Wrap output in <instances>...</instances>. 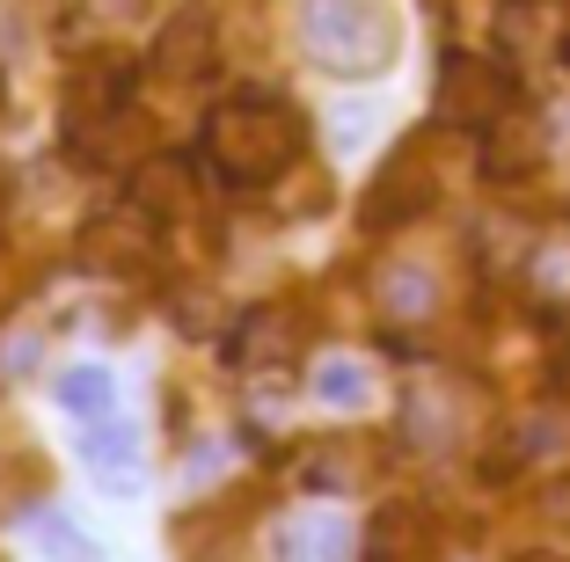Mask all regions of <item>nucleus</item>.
Here are the masks:
<instances>
[{
	"label": "nucleus",
	"mask_w": 570,
	"mask_h": 562,
	"mask_svg": "<svg viewBox=\"0 0 570 562\" xmlns=\"http://www.w3.org/2000/svg\"><path fill=\"white\" fill-rule=\"evenodd\" d=\"M307 387H315V402H330V410H366L373 402V365L366 358H322L315 373H307Z\"/></svg>",
	"instance_id": "9b49d317"
},
{
	"label": "nucleus",
	"mask_w": 570,
	"mask_h": 562,
	"mask_svg": "<svg viewBox=\"0 0 570 562\" xmlns=\"http://www.w3.org/2000/svg\"><path fill=\"white\" fill-rule=\"evenodd\" d=\"M88 16H96V22H132L139 0H88Z\"/></svg>",
	"instance_id": "aec40b11"
},
{
	"label": "nucleus",
	"mask_w": 570,
	"mask_h": 562,
	"mask_svg": "<svg viewBox=\"0 0 570 562\" xmlns=\"http://www.w3.org/2000/svg\"><path fill=\"white\" fill-rule=\"evenodd\" d=\"M125 102V59H81L67 88V132H96Z\"/></svg>",
	"instance_id": "6e6552de"
},
{
	"label": "nucleus",
	"mask_w": 570,
	"mask_h": 562,
	"mask_svg": "<svg viewBox=\"0 0 570 562\" xmlns=\"http://www.w3.org/2000/svg\"><path fill=\"white\" fill-rule=\"evenodd\" d=\"M366 125H373V110H366V102H344V110L330 117V132H336V154L366 147V139H358V132H366Z\"/></svg>",
	"instance_id": "6ab92c4d"
},
{
	"label": "nucleus",
	"mask_w": 570,
	"mask_h": 562,
	"mask_svg": "<svg viewBox=\"0 0 570 562\" xmlns=\"http://www.w3.org/2000/svg\"><path fill=\"white\" fill-rule=\"evenodd\" d=\"M373 293H381V307H387L395 322H424V315H432V299H439V285L424 278L417 264H387Z\"/></svg>",
	"instance_id": "ddd939ff"
},
{
	"label": "nucleus",
	"mask_w": 570,
	"mask_h": 562,
	"mask_svg": "<svg viewBox=\"0 0 570 562\" xmlns=\"http://www.w3.org/2000/svg\"><path fill=\"white\" fill-rule=\"evenodd\" d=\"M301 37L307 67L344 73V81H366V73H387L395 51H403V30L387 16V0H301Z\"/></svg>",
	"instance_id": "f03ea898"
},
{
	"label": "nucleus",
	"mask_w": 570,
	"mask_h": 562,
	"mask_svg": "<svg viewBox=\"0 0 570 562\" xmlns=\"http://www.w3.org/2000/svg\"><path fill=\"white\" fill-rule=\"evenodd\" d=\"M439 125H461V132H490L498 117H512V73L498 59H475V51H453L439 67V96H432Z\"/></svg>",
	"instance_id": "7ed1b4c3"
},
{
	"label": "nucleus",
	"mask_w": 570,
	"mask_h": 562,
	"mask_svg": "<svg viewBox=\"0 0 570 562\" xmlns=\"http://www.w3.org/2000/svg\"><path fill=\"white\" fill-rule=\"evenodd\" d=\"M352 555V526L336 512H315V519H293L278 533V562H344Z\"/></svg>",
	"instance_id": "9d476101"
},
{
	"label": "nucleus",
	"mask_w": 570,
	"mask_h": 562,
	"mask_svg": "<svg viewBox=\"0 0 570 562\" xmlns=\"http://www.w3.org/2000/svg\"><path fill=\"white\" fill-rule=\"evenodd\" d=\"M110 402H118V373H102V365H73V373H59V410L110 416Z\"/></svg>",
	"instance_id": "4468645a"
},
{
	"label": "nucleus",
	"mask_w": 570,
	"mask_h": 562,
	"mask_svg": "<svg viewBox=\"0 0 570 562\" xmlns=\"http://www.w3.org/2000/svg\"><path fill=\"white\" fill-rule=\"evenodd\" d=\"M30 533L45 541V555H51V562H96V541H88V533L73 526L67 512H37V519H30Z\"/></svg>",
	"instance_id": "dca6fc26"
},
{
	"label": "nucleus",
	"mask_w": 570,
	"mask_h": 562,
	"mask_svg": "<svg viewBox=\"0 0 570 562\" xmlns=\"http://www.w3.org/2000/svg\"><path fill=\"white\" fill-rule=\"evenodd\" d=\"M366 562H439V526L417 504H381L366 519Z\"/></svg>",
	"instance_id": "423d86ee"
},
{
	"label": "nucleus",
	"mask_w": 570,
	"mask_h": 562,
	"mask_svg": "<svg viewBox=\"0 0 570 562\" xmlns=\"http://www.w3.org/2000/svg\"><path fill=\"white\" fill-rule=\"evenodd\" d=\"M520 562H570V555H556V548H527Z\"/></svg>",
	"instance_id": "4be33fe9"
},
{
	"label": "nucleus",
	"mask_w": 570,
	"mask_h": 562,
	"mask_svg": "<svg viewBox=\"0 0 570 562\" xmlns=\"http://www.w3.org/2000/svg\"><path fill=\"white\" fill-rule=\"evenodd\" d=\"M563 67H570V37H563Z\"/></svg>",
	"instance_id": "5701e85b"
},
{
	"label": "nucleus",
	"mask_w": 570,
	"mask_h": 562,
	"mask_svg": "<svg viewBox=\"0 0 570 562\" xmlns=\"http://www.w3.org/2000/svg\"><path fill=\"white\" fill-rule=\"evenodd\" d=\"M81 461L102 467V475H125V467L139 461V431L118 424V416H88V431H81Z\"/></svg>",
	"instance_id": "f8f14e48"
},
{
	"label": "nucleus",
	"mask_w": 570,
	"mask_h": 562,
	"mask_svg": "<svg viewBox=\"0 0 570 562\" xmlns=\"http://www.w3.org/2000/svg\"><path fill=\"white\" fill-rule=\"evenodd\" d=\"M541 504H549V519H556V526H570V482H556V490L541 496Z\"/></svg>",
	"instance_id": "412c9836"
},
{
	"label": "nucleus",
	"mask_w": 570,
	"mask_h": 562,
	"mask_svg": "<svg viewBox=\"0 0 570 562\" xmlns=\"http://www.w3.org/2000/svg\"><path fill=\"white\" fill-rule=\"evenodd\" d=\"M541 22H549V8H541V0H504V8H498V45H504V59H527V51L541 45Z\"/></svg>",
	"instance_id": "2eb2a0df"
},
{
	"label": "nucleus",
	"mask_w": 570,
	"mask_h": 562,
	"mask_svg": "<svg viewBox=\"0 0 570 562\" xmlns=\"http://www.w3.org/2000/svg\"><path fill=\"white\" fill-rule=\"evenodd\" d=\"M534 278H541V293H556V299L570 293V241H563V234H556V241H541V264H534Z\"/></svg>",
	"instance_id": "a211bd4d"
},
{
	"label": "nucleus",
	"mask_w": 570,
	"mask_h": 562,
	"mask_svg": "<svg viewBox=\"0 0 570 562\" xmlns=\"http://www.w3.org/2000/svg\"><path fill=\"white\" fill-rule=\"evenodd\" d=\"M0 198H8V190H0Z\"/></svg>",
	"instance_id": "b1692460"
},
{
	"label": "nucleus",
	"mask_w": 570,
	"mask_h": 562,
	"mask_svg": "<svg viewBox=\"0 0 570 562\" xmlns=\"http://www.w3.org/2000/svg\"><path fill=\"white\" fill-rule=\"evenodd\" d=\"M213 45H219V30H213V16H205V8L168 16L161 30H154V51H147L154 81H198V73L213 67Z\"/></svg>",
	"instance_id": "20e7f679"
},
{
	"label": "nucleus",
	"mask_w": 570,
	"mask_h": 562,
	"mask_svg": "<svg viewBox=\"0 0 570 562\" xmlns=\"http://www.w3.org/2000/svg\"><path fill=\"white\" fill-rule=\"evenodd\" d=\"M198 205V168L184 154H154V161L132 168V213L147 219H184Z\"/></svg>",
	"instance_id": "0eeeda50"
},
{
	"label": "nucleus",
	"mask_w": 570,
	"mask_h": 562,
	"mask_svg": "<svg viewBox=\"0 0 570 562\" xmlns=\"http://www.w3.org/2000/svg\"><path fill=\"white\" fill-rule=\"evenodd\" d=\"M293 154H301V117L271 96H235L205 117V161L227 183H242V190L278 183L293 168Z\"/></svg>",
	"instance_id": "f257e3e1"
},
{
	"label": "nucleus",
	"mask_w": 570,
	"mask_h": 562,
	"mask_svg": "<svg viewBox=\"0 0 570 562\" xmlns=\"http://www.w3.org/2000/svg\"><path fill=\"white\" fill-rule=\"evenodd\" d=\"M541 154H549V139H541V125H512V117H498L490 125V147H483V176L490 183H512V176H534Z\"/></svg>",
	"instance_id": "1a4fd4ad"
},
{
	"label": "nucleus",
	"mask_w": 570,
	"mask_h": 562,
	"mask_svg": "<svg viewBox=\"0 0 570 562\" xmlns=\"http://www.w3.org/2000/svg\"><path fill=\"white\" fill-rule=\"evenodd\" d=\"M278 351H293V322H285L278 307H264V315L242 329V365H264V358H278Z\"/></svg>",
	"instance_id": "f3484780"
},
{
	"label": "nucleus",
	"mask_w": 570,
	"mask_h": 562,
	"mask_svg": "<svg viewBox=\"0 0 570 562\" xmlns=\"http://www.w3.org/2000/svg\"><path fill=\"white\" fill-rule=\"evenodd\" d=\"M432 168H424V147H403L395 161L381 168V183H373L366 198V227H403V219H417L424 205H432Z\"/></svg>",
	"instance_id": "39448f33"
}]
</instances>
